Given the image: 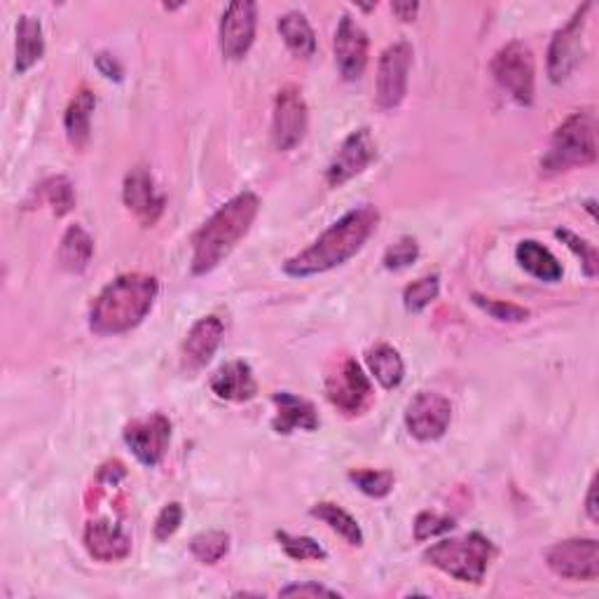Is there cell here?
Segmentation results:
<instances>
[{
	"instance_id": "6da1fadb",
	"label": "cell",
	"mask_w": 599,
	"mask_h": 599,
	"mask_svg": "<svg viewBox=\"0 0 599 599\" xmlns=\"http://www.w3.org/2000/svg\"><path fill=\"white\" fill-rule=\"evenodd\" d=\"M377 223L379 213L373 204L352 209L338 223H332L309 248L289 258L284 262V272L293 279H307L340 268L361 251L377 230Z\"/></svg>"
},
{
	"instance_id": "7a4b0ae2",
	"label": "cell",
	"mask_w": 599,
	"mask_h": 599,
	"mask_svg": "<svg viewBox=\"0 0 599 599\" xmlns=\"http://www.w3.org/2000/svg\"><path fill=\"white\" fill-rule=\"evenodd\" d=\"M160 284L150 274H122L96 295L90 309V328L102 338L125 336L143 324L153 309Z\"/></svg>"
},
{
	"instance_id": "3957f363",
	"label": "cell",
	"mask_w": 599,
	"mask_h": 599,
	"mask_svg": "<svg viewBox=\"0 0 599 599\" xmlns=\"http://www.w3.org/2000/svg\"><path fill=\"white\" fill-rule=\"evenodd\" d=\"M258 211L260 199L254 192H239L215 211L192 237V274L204 277L219 268L248 235Z\"/></svg>"
},
{
	"instance_id": "277c9868",
	"label": "cell",
	"mask_w": 599,
	"mask_h": 599,
	"mask_svg": "<svg viewBox=\"0 0 599 599\" xmlns=\"http://www.w3.org/2000/svg\"><path fill=\"white\" fill-rule=\"evenodd\" d=\"M597 162V115L592 108L576 110L553 134L551 148L541 160L543 174H562Z\"/></svg>"
},
{
	"instance_id": "5b68a950",
	"label": "cell",
	"mask_w": 599,
	"mask_h": 599,
	"mask_svg": "<svg viewBox=\"0 0 599 599\" xmlns=\"http://www.w3.org/2000/svg\"><path fill=\"white\" fill-rule=\"evenodd\" d=\"M494 555H496L494 543L488 537L478 535V531H471V535L466 537L443 539L431 548H426L424 560L431 564V567H436L443 574L461 580V584L480 586Z\"/></svg>"
},
{
	"instance_id": "8992f818",
	"label": "cell",
	"mask_w": 599,
	"mask_h": 599,
	"mask_svg": "<svg viewBox=\"0 0 599 599\" xmlns=\"http://www.w3.org/2000/svg\"><path fill=\"white\" fill-rule=\"evenodd\" d=\"M492 75L498 87L506 90L520 106L535 104L537 66L535 55L525 43L513 40L498 49L492 59Z\"/></svg>"
},
{
	"instance_id": "52a82bcc",
	"label": "cell",
	"mask_w": 599,
	"mask_h": 599,
	"mask_svg": "<svg viewBox=\"0 0 599 599\" xmlns=\"http://www.w3.org/2000/svg\"><path fill=\"white\" fill-rule=\"evenodd\" d=\"M590 10H592V3L580 5L572 20L555 33L551 47H548V75H551L555 85L569 80L572 73L580 66V61H584L586 26H588Z\"/></svg>"
},
{
	"instance_id": "ba28073f",
	"label": "cell",
	"mask_w": 599,
	"mask_h": 599,
	"mask_svg": "<svg viewBox=\"0 0 599 599\" xmlns=\"http://www.w3.org/2000/svg\"><path fill=\"white\" fill-rule=\"evenodd\" d=\"M326 396L347 418H356L373 401V385L354 359H342L326 377Z\"/></svg>"
},
{
	"instance_id": "9c48e42d",
	"label": "cell",
	"mask_w": 599,
	"mask_h": 599,
	"mask_svg": "<svg viewBox=\"0 0 599 599\" xmlns=\"http://www.w3.org/2000/svg\"><path fill=\"white\" fill-rule=\"evenodd\" d=\"M309 110L303 92L295 85L281 87L272 115V141L279 153H291L307 137Z\"/></svg>"
},
{
	"instance_id": "30bf717a",
	"label": "cell",
	"mask_w": 599,
	"mask_h": 599,
	"mask_svg": "<svg viewBox=\"0 0 599 599\" xmlns=\"http://www.w3.org/2000/svg\"><path fill=\"white\" fill-rule=\"evenodd\" d=\"M412 66V47L406 40L389 45L377 63L375 98L381 110H394L408 94V75Z\"/></svg>"
},
{
	"instance_id": "8fae6325",
	"label": "cell",
	"mask_w": 599,
	"mask_h": 599,
	"mask_svg": "<svg viewBox=\"0 0 599 599\" xmlns=\"http://www.w3.org/2000/svg\"><path fill=\"white\" fill-rule=\"evenodd\" d=\"M545 562L553 574L567 580H597L599 543L595 539H567L548 548Z\"/></svg>"
},
{
	"instance_id": "7c38bea8",
	"label": "cell",
	"mask_w": 599,
	"mask_h": 599,
	"mask_svg": "<svg viewBox=\"0 0 599 599\" xmlns=\"http://www.w3.org/2000/svg\"><path fill=\"white\" fill-rule=\"evenodd\" d=\"M377 157V143L368 127H361L349 134L340 150L326 166V183L330 188H340L347 180L363 174Z\"/></svg>"
},
{
	"instance_id": "4fadbf2b",
	"label": "cell",
	"mask_w": 599,
	"mask_h": 599,
	"mask_svg": "<svg viewBox=\"0 0 599 599\" xmlns=\"http://www.w3.org/2000/svg\"><path fill=\"white\" fill-rule=\"evenodd\" d=\"M449 422H453V406L445 396L434 391H420L406 408L408 434L422 443L443 438Z\"/></svg>"
},
{
	"instance_id": "5bb4252c",
	"label": "cell",
	"mask_w": 599,
	"mask_h": 599,
	"mask_svg": "<svg viewBox=\"0 0 599 599\" xmlns=\"http://www.w3.org/2000/svg\"><path fill=\"white\" fill-rule=\"evenodd\" d=\"M125 443L143 466H157L172 441V422L166 414L155 412L145 420H134L125 426Z\"/></svg>"
},
{
	"instance_id": "9a60e30c",
	"label": "cell",
	"mask_w": 599,
	"mask_h": 599,
	"mask_svg": "<svg viewBox=\"0 0 599 599\" xmlns=\"http://www.w3.org/2000/svg\"><path fill=\"white\" fill-rule=\"evenodd\" d=\"M258 28V5L239 0V3L227 5L221 20V52L230 61H239L248 55V49L256 43Z\"/></svg>"
},
{
	"instance_id": "2e32d148",
	"label": "cell",
	"mask_w": 599,
	"mask_h": 599,
	"mask_svg": "<svg viewBox=\"0 0 599 599\" xmlns=\"http://www.w3.org/2000/svg\"><path fill=\"white\" fill-rule=\"evenodd\" d=\"M368 33L363 31L356 20L344 14L338 24L336 40H332V52H336L338 71L347 82H356L363 78L365 66H368Z\"/></svg>"
},
{
	"instance_id": "e0dca14e",
	"label": "cell",
	"mask_w": 599,
	"mask_h": 599,
	"mask_svg": "<svg viewBox=\"0 0 599 599\" xmlns=\"http://www.w3.org/2000/svg\"><path fill=\"white\" fill-rule=\"evenodd\" d=\"M122 199H125V207L134 213L141 221V225L145 227H153L160 221L166 204L164 195L155 186L153 174H150L145 166H137V169H131L127 174Z\"/></svg>"
},
{
	"instance_id": "ac0fdd59",
	"label": "cell",
	"mask_w": 599,
	"mask_h": 599,
	"mask_svg": "<svg viewBox=\"0 0 599 599\" xmlns=\"http://www.w3.org/2000/svg\"><path fill=\"white\" fill-rule=\"evenodd\" d=\"M223 336H225V324L219 319V316H204V319H199L190 328L186 342H183V349H180L183 371L188 373L202 371L204 365L213 359V354L219 352Z\"/></svg>"
},
{
	"instance_id": "d6986e66",
	"label": "cell",
	"mask_w": 599,
	"mask_h": 599,
	"mask_svg": "<svg viewBox=\"0 0 599 599\" xmlns=\"http://www.w3.org/2000/svg\"><path fill=\"white\" fill-rule=\"evenodd\" d=\"M85 548L96 562H118L131 553V537L106 518L92 520L85 527Z\"/></svg>"
},
{
	"instance_id": "ffe728a7",
	"label": "cell",
	"mask_w": 599,
	"mask_h": 599,
	"mask_svg": "<svg viewBox=\"0 0 599 599\" xmlns=\"http://www.w3.org/2000/svg\"><path fill=\"white\" fill-rule=\"evenodd\" d=\"M211 391L230 403H248L258 394V381L246 361H230L211 377Z\"/></svg>"
},
{
	"instance_id": "44dd1931",
	"label": "cell",
	"mask_w": 599,
	"mask_h": 599,
	"mask_svg": "<svg viewBox=\"0 0 599 599\" xmlns=\"http://www.w3.org/2000/svg\"><path fill=\"white\" fill-rule=\"evenodd\" d=\"M272 403L277 406V414L272 420V428L281 436H289L293 431H316L319 428V414L316 408L291 391H277L272 396Z\"/></svg>"
},
{
	"instance_id": "7402d4cb",
	"label": "cell",
	"mask_w": 599,
	"mask_h": 599,
	"mask_svg": "<svg viewBox=\"0 0 599 599\" xmlns=\"http://www.w3.org/2000/svg\"><path fill=\"white\" fill-rule=\"evenodd\" d=\"M94 108H96V96L90 87H80L75 92V96L71 98L69 108H66V115H63L66 137H69V141L75 150L87 148V143H90Z\"/></svg>"
},
{
	"instance_id": "603a6c76",
	"label": "cell",
	"mask_w": 599,
	"mask_h": 599,
	"mask_svg": "<svg viewBox=\"0 0 599 599\" xmlns=\"http://www.w3.org/2000/svg\"><path fill=\"white\" fill-rule=\"evenodd\" d=\"M45 57V36L40 20L31 14L20 16L16 24V55H14V71L16 75L28 73Z\"/></svg>"
},
{
	"instance_id": "cb8c5ba5",
	"label": "cell",
	"mask_w": 599,
	"mask_h": 599,
	"mask_svg": "<svg viewBox=\"0 0 599 599\" xmlns=\"http://www.w3.org/2000/svg\"><path fill=\"white\" fill-rule=\"evenodd\" d=\"M515 258H518L520 268L545 284H557L564 277L560 260L548 251V248L535 239H525L515 248Z\"/></svg>"
},
{
	"instance_id": "d4e9b609",
	"label": "cell",
	"mask_w": 599,
	"mask_h": 599,
	"mask_svg": "<svg viewBox=\"0 0 599 599\" xmlns=\"http://www.w3.org/2000/svg\"><path fill=\"white\" fill-rule=\"evenodd\" d=\"M94 256V239L90 232L80 225H71L63 232L59 244V265L61 270L71 274H82L92 262Z\"/></svg>"
},
{
	"instance_id": "484cf974",
	"label": "cell",
	"mask_w": 599,
	"mask_h": 599,
	"mask_svg": "<svg viewBox=\"0 0 599 599\" xmlns=\"http://www.w3.org/2000/svg\"><path fill=\"white\" fill-rule=\"evenodd\" d=\"M365 363L373 373V377L379 381L385 389H396L401 387V381L406 377V363L398 354V349L391 344H375L373 349L365 352Z\"/></svg>"
},
{
	"instance_id": "4316f807",
	"label": "cell",
	"mask_w": 599,
	"mask_h": 599,
	"mask_svg": "<svg viewBox=\"0 0 599 599\" xmlns=\"http://www.w3.org/2000/svg\"><path fill=\"white\" fill-rule=\"evenodd\" d=\"M281 38H284L286 47L300 59H309L316 52V36L314 28L307 22L303 12H286L277 24Z\"/></svg>"
},
{
	"instance_id": "83f0119b",
	"label": "cell",
	"mask_w": 599,
	"mask_h": 599,
	"mask_svg": "<svg viewBox=\"0 0 599 599\" xmlns=\"http://www.w3.org/2000/svg\"><path fill=\"white\" fill-rule=\"evenodd\" d=\"M312 518L326 522L336 535H340L349 545H356L361 548L365 537H363V529L361 525L349 515L342 506L338 504H330V502H321V504H314L312 506Z\"/></svg>"
},
{
	"instance_id": "f1b7e54d",
	"label": "cell",
	"mask_w": 599,
	"mask_h": 599,
	"mask_svg": "<svg viewBox=\"0 0 599 599\" xmlns=\"http://www.w3.org/2000/svg\"><path fill=\"white\" fill-rule=\"evenodd\" d=\"M38 195L43 202L52 209L57 219L61 215H69L75 209V190L71 186V180L66 176H52L40 183Z\"/></svg>"
},
{
	"instance_id": "f546056e",
	"label": "cell",
	"mask_w": 599,
	"mask_h": 599,
	"mask_svg": "<svg viewBox=\"0 0 599 599\" xmlns=\"http://www.w3.org/2000/svg\"><path fill=\"white\" fill-rule=\"evenodd\" d=\"M190 553L204 564L221 562L230 553V535L225 531H202V535L192 537Z\"/></svg>"
},
{
	"instance_id": "4dcf8cb0",
	"label": "cell",
	"mask_w": 599,
	"mask_h": 599,
	"mask_svg": "<svg viewBox=\"0 0 599 599\" xmlns=\"http://www.w3.org/2000/svg\"><path fill=\"white\" fill-rule=\"evenodd\" d=\"M441 293V279L438 274H428L422 277L418 281H412V284L403 291V305L408 312L420 314L424 312Z\"/></svg>"
},
{
	"instance_id": "1f68e13d",
	"label": "cell",
	"mask_w": 599,
	"mask_h": 599,
	"mask_svg": "<svg viewBox=\"0 0 599 599\" xmlns=\"http://www.w3.org/2000/svg\"><path fill=\"white\" fill-rule=\"evenodd\" d=\"M277 541L281 548H284V553L291 560H297V562L328 560V553L324 551V545H319L309 537H293V535H289V531H277Z\"/></svg>"
},
{
	"instance_id": "d6a6232c",
	"label": "cell",
	"mask_w": 599,
	"mask_h": 599,
	"mask_svg": "<svg viewBox=\"0 0 599 599\" xmlns=\"http://www.w3.org/2000/svg\"><path fill=\"white\" fill-rule=\"evenodd\" d=\"M349 480L354 485L373 498H385L394 490V473L391 471H375V469H356L349 471Z\"/></svg>"
},
{
	"instance_id": "836d02e7",
	"label": "cell",
	"mask_w": 599,
	"mask_h": 599,
	"mask_svg": "<svg viewBox=\"0 0 599 599\" xmlns=\"http://www.w3.org/2000/svg\"><path fill=\"white\" fill-rule=\"evenodd\" d=\"M473 303L490 314L492 319L504 321V324H522L529 319V309L515 305V303H504V300H494V297H485V295H473Z\"/></svg>"
},
{
	"instance_id": "e575fe53",
	"label": "cell",
	"mask_w": 599,
	"mask_h": 599,
	"mask_svg": "<svg viewBox=\"0 0 599 599\" xmlns=\"http://www.w3.org/2000/svg\"><path fill=\"white\" fill-rule=\"evenodd\" d=\"M555 237L569 248V251H574L578 258H580V265H584V272L588 279H595L597 277V268H599V262H597V251H595V246L588 244L586 239H580L578 235H574L572 230H555Z\"/></svg>"
},
{
	"instance_id": "d590c367",
	"label": "cell",
	"mask_w": 599,
	"mask_h": 599,
	"mask_svg": "<svg viewBox=\"0 0 599 599\" xmlns=\"http://www.w3.org/2000/svg\"><path fill=\"white\" fill-rule=\"evenodd\" d=\"M455 529V520L449 515H441L436 510H424L414 518V539L428 541L434 537H443Z\"/></svg>"
},
{
	"instance_id": "8d00e7d4",
	"label": "cell",
	"mask_w": 599,
	"mask_h": 599,
	"mask_svg": "<svg viewBox=\"0 0 599 599\" xmlns=\"http://www.w3.org/2000/svg\"><path fill=\"white\" fill-rule=\"evenodd\" d=\"M420 258V244L414 237H401L396 244H391L385 254V268L391 272H401Z\"/></svg>"
},
{
	"instance_id": "74e56055",
	"label": "cell",
	"mask_w": 599,
	"mask_h": 599,
	"mask_svg": "<svg viewBox=\"0 0 599 599\" xmlns=\"http://www.w3.org/2000/svg\"><path fill=\"white\" fill-rule=\"evenodd\" d=\"M180 525H183V506L178 502L166 504L160 510L157 520H155V539L157 541L172 539L176 535V531L180 529Z\"/></svg>"
},
{
	"instance_id": "f35d334b",
	"label": "cell",
	"mask_w": 599,
	"mask_h": 599,
	"mask_svg": "<svg viewBox=\"0 0 599 599\" xmlns=\"http://www.w3.org/2000/svg\"><path fill=\"white\" fill-rule=\"evenodd\" d=\"M281 597H340L338 590H330L319 584H293L279 592Z\"/></svg>"
},
{
	"instance_id": "ab89813d",
	"label": "cell",
	"mask_w": 599,
	"mask_h": 599,
	"mask_svg": "<svg viewBox=\"0 0 599 599\" xmlns=\"http://www.w3.org/2000/svg\"><path fill=\"white\" fill-rule=\"evenodd\" d=\"M96 69L102 71V75H106L108 80H118V82L122 80V66L106 52L96 57Z\"/></svg>"
},
{
	"instance_id": "60d3db41",
	"label": "cell",
	"mask_w": 599,
	"mask_h": 599,
	"mask_svg": "<svg viewBox=\"0 0 599 599\" xmlns=\"http://www.w3.org/2000/svg\"><path fill=\"white\" fill-rule=\"evenodd\" d=\"M391 12L398 16L401 22H414L420 14V3H412V0H408V3H391Z\"/></svg>"
},
{
	"instance_id": "b9f144b4",
	"label": "cell",
	"mask_w": 599,
	"mask_h": 599,
	"mask_svg": "<svg viewBox=\"0 0 599 599\" xmlns=\"http://www.w3.org/2000/svg\"><path fill=\"white\" fill-rule=\"evenodd\" d=\"M586 513H588V518L592 522L599 520V508H597V475L592 478L590 482V488H588V496H586Z\"/></svg>"
}]
</instances>
